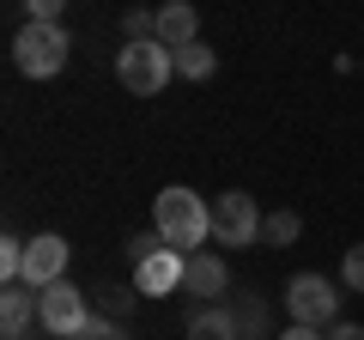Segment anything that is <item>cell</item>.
Wrapping results in <instances>:
<instances>
[{"label": "cell", "instance_id": "cell-1", "mask_svg": "<svg viewBox=\"0 0 364 340\" xmlns=\"http://www.w3.org/2000/svg\"><path fill=\"white\" fill-rule=\"evenodd\" d=\"M152 231L164 237L170 249H182V255H195V249L213 243V201H200L195 188H158L152 195Z\"/></svg>", "mask_w": 364, "mask_h": 340}, {"label": "cell", "instance_id": "cell-2", "mask_svg": "<svg viewBox=\"0 0 364 340\" xmlns=\"http://www.w3.org/2000/svg\"><path fill=\"white\" fill-rule=\"evenodd\" d=\"M67 55H73V37H67V25H18L13 37V67L25 79H55L67 67Z\"/></svg>", "mask_w": 364, "mask_h": 340}, {"label": "cell", "instance_id": "cell-3", "mask_svg": "<svg viewBox=\"0 0 364 340\" xmlns=\"http://www.w3.org/2000/svg\"><path fill=\"white\" fill-rule=\"evenodd\" d=\"M170 73H176V49H164L158 37L122 43V49H116V79L128 85L134 97H158L170 85Z\"/></svg>", "mask_w": 364, "mask_h": 340}, {"label": "cell", "instance_id": "cell-4", "mask_svg": "<svg viewBox=\"0 0 364 340\" xmlns=\"http://www.w3.org/2000/svg\"><path fill=\"white\" fill-rule=\"evenodd\" d=\"M91 316H97V310L85 304V292H79L73 280H55V286L37 292V322H43L49 340H79Z\"/></svg>", "mask_w": 364, "mask_h": 340}, {"label": "cell", "instance_id": "cell-5", "mask_svg": "<svg viewBox=\"0 0 364 340\" xmlns=\"http://www.w3.org/2000/svg\"><path fill=\"white\" fill-rule=\"evenodd\" d=\"M261 219H267V213H261L255 195H243V188H225V195H213V243H225V249H249V243H261Z\"/></svg>", "mask_w": 364, "mask_h": 340}, {"label": "cell", "instance_id": "cell-6", "mask_svg": "<svg viewBox=\"0 0 364 340\" xmlns=\"http://www.w3.org/2000/svg\"><path fill=\"white\" fill-rule=\"evenodd\" d=\"M286 316L310 328H334L340 322V292L328 286V274H291L286 280Z\"/></svg>", "mask_w": 364, "mask_h": 340}, {"label": "cell", "instance_id": "cell-7", "mask_svg": "<svg viewBox=\"0 0 364 340\" xmlns=\"http://www.w3.org/2000/svg\"><path fill=\"white\" fill-rule=\"evenodd\" d=\"M182 249H170V243H158L152 255H140L134 262V286H140V298H170V292H182Z\"/></svg>", "mask_w": 364, "mask_h": 340}, {"label": "cell", "instance_id": "cell-8", "mask_svg": "<svg viewBox=\"0 0 364 340\" xmlns=\"http://www.w3.org/2000/svg\"><path fill=\"white\" fill-rule=\"evenodd\" d=\"M67 255H73V249H67V237L61 231H37L25 243V286H55V280H67Z\"/></svg>", "mask_w": 364, "mask_h": 340}, {"label": "cell", "instance_id": "cell-9", "mask_svg": "<svg viewBox=\"0 0 364 340\" xmlns=\"http://www.w3.org/2000/svg\"><path fill=\"white\" fill-rule=\"evenodd\" d=\"M182 292L200 304H219L231 298V267H225V255H213V249H195L188 262H182Z\"/></svg>", "mask_w": 364, "mask_h": 340}, {"label": "cell", "instance_id": "cell-10", "mask_svg": "<svg viewBox=\"0 0 364 340\" xmlns=\"http://www.w3.org/2000/svg\"><path fill=\"white\" fill-rule=\"evenodd\" d=\"M158 43H164V49L200 43V13L188 6V0H164V6H158Z\"/></svg>", "mask_w": 364, "mask_h": 340}, {"label": "cell", "instance_id": "cell-11", "mask_svg": "<svg viewBox=\"0 0 364 340\" xmlns=\"http://www.w3.org/2000/svg\"><path fill=\"white\" fill-rule=\"evenodd\" d=\"M31 316H37V286H6L0 292V340H18V334H31Z\"/></svg>", "mask_w": 364, "mask_h": 340}, {"label": "cell", "instance_id": "cell-12", "mask_svg": "<svg viewBox=\"0 0 364 340\" xmlns=\"http://www.w3.org/2000/svg\"><path fill=\"white\" fill-rule=\"evenodd\" d=\"M182 340H243V328H237L231 304H200L188 316V328H182Z\"/></svg>", "mask_w": 364, "mask_h": 340}, {"label": "cell", "instance_id": "cell-13", "mask_svg": "<svg viewBox=\"0 0 364 340\" xmlns=\"http://www.w3.org/2000/svg\"><path fill=\"white\" fill-rule=\"evenodd\" d=\"M231 316L237 328H243V340H267V298H255V292H231Z\"/></svg>", "mask_w": 364, "mask_h": 340}, {"label": "cell", "instance_id": "cell-14", "mask_svg": "<svg viewBox=\"0 0 364 340\" xmlns=\"http://www.w3.org/2000/svg\"><path fill=\"white\" fill-rule=\"evenodd\" d=\"M298 237H304V219L291 207H273L267 219H261V243H267V249H291Z\"/></svg>", "mask_w": 364, "mask_h": 340}, {"label": "cell", "instance_id": "cell-15", "mask_svg": "<svg viewBox=\"0 0 364 340\" xmlns=\"http://www.w3.org/2000/svg\"><path fill=\"white\" fill-rule=\"evenodd\" d=\"M176 73L182 79H213L219 73V55H213L207 43H188V49H176Z\"/></svg>", "mask_w": 364, "mask_h": 340}, {"label": "cell", "instance_id": "cell-16", "mask_svg": "<svg viewBox=\"0 0 364 340\" xmlns=\"http://www.w3.org/2000/svg\"><path fill=\"white\" fill-rule=\"evenodd\" d=\"M134 298H140V286H97V316L122 322V316L134 310Z\"/></svg>", "mask_w": 364, "mask_h": 340}, {"label": "cell", "instance_id": "cell-17", "mask_svg": "<svg viewBox=\"0 0 364 340\" xmlns=\"http://www.w3.org/2000/svg\"><path fill=\"white\" fill-rule=\"evenodd\" d=\"M25 243L31 237H0V280H6V286L25 280Z\"/></svg>", "mask_w": 364, "mask_h": 340}, {"label": "cell", "instance_id": "cell-18", "mask_svg": "<svg viewBox=\"0 0 364 340\" xmlns=\"http://www.w3.org/2000/svg\"><path fill=\"white\" fill-rule=\"evenodd\" d=\"M146 37H158V13L128 6V13H122V43H146Z\"/></svg>", "mask_w": 364, "mask_h": 340}, {"label": "cell", "instance_id": "cell-19", "mask_svg": "<svg viewBox=\"0 0 364 340\" xmlns=\"http://www.w3.org/2000/svg\"><path fill=\"white\" fill-rule=\"evenodd\" d=\"M18 6H25L31 25H61V13H67V0H18Z\"/></svg>", "mask_w": 364, "mask_h": 340}, {"label": "cell", "instance_id": "cell-20", "mask_svg": "<svg viewBox=\"0 0 364 340\" xmlns=\"http://www.w3.org/2000/svg\"><path fill=\"white\" fill-rule=\"evenodd\" d=\"M340 280H346V292H364V243L346 249V262H340Z\"/></svg>", "mask_w": 364, "mask_h": 340}, {"label": "cell", "instance_id": "cell-21", "mask_svg": "<svg viewBox=\"0 0 364 340\" xmlns=\"http://www.w3.org/2000/svg\"><path fill=\"white\" fill-rule=\"evenodd\" d=\"M79 340H128V334H122V322H109V316H91Z\"/></svg>", "mask_w": 364, "mask_h": 340}, {"label": "cell", "instance_id": "cell-22", "mask_svg": "<svg viewBox=\"0 0 364 340\" xmlns=\"http://www.w3.org/2000/svg\"><path fill=\"white\" fill-rule=\"evenodd\" d=\"M158 243H164V237H158V231H134V237H128V255H134V262H140V255H152Z\"/></svg>", "mask_w": 364, "mask_h": 340}, {"label": "cell", "instance_id": "cell-23", "mask_svg": "<svg viewBox=\"0 0 364 340\" xmlns=\"http://www.w3.org/2000/svg\"><path fill=\"white\" fill-rule=\"evenodd\" d=\"M279 340H328V328H310V322H286Z\"/></svg>", "mask_w": 364, "mask_h": 340}, {"label": "cell", "instance_id": "cell-24", "mask_svg": "<svg viewBox=\"0 0 364 340\" xmlns=\"http://www.w3.org/2000/svg\"><path fill=\"white\" fill-rule=\"evenodd\" d=\"M328 340H364V328L358 322H334V328H328Z\"/></svg>", "mask_w": 364, "mask_h": 340}, {"label": "cell", "instance_id": "cell-25", "mask_svg": "<svg viewBox=\"0 0 364 340\" xmlns=\"http://www.w3.org/2000/svg\"><path fill=\"white\" fill-rule=\"evenodd\" d=\"M358 73H364V61H358Z\"/></svg>", "mask_w": 364, "mask_h": 340}]
</instances>
